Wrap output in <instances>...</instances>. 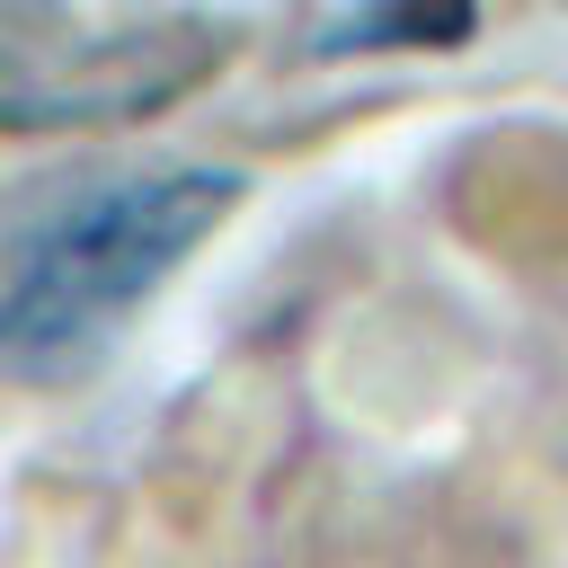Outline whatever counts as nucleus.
Here are the masks:
<instances>
[{
    "label": "nucleus",
    "instance_id": "obj_2",
    "mask_svg": "<svg viewBox=\"0 0 568 568\" xmlns=\"http://www.w3.org/2000/svg\"><path fill=\"white\" fill-rule=\"evenodd\" d=\"M240 27L186 0H0V133L142 124L231 62Z\"/></svg>",
    "mask_w": 568,
    "mask_h": 568
},
{
    "label": "nucleus",
    "instance_id": "obj_3",
    "mask_svg": "<svg viewBox=\"0 0 568 568\" xmlns=\"http://www.w3.org/2000/svg\"><path fill=\"white\" fill-rule=\"evenodd\" d=\"M479 27V9H417V0H399V9H320L311 18V62H346V53H408V44H462Z\"/></svg>",
    "mask_w": 568,
    "mask_h": 568
},
{
    "label": "nucleus",
    "instance_id": "obj_1",
    "mask_svg": "<svg viewBox=\"0 0 568 568\" xmlns=\"http://www.w3.org/2000/svg\"><path fill=\"white\" fill-rule=\"evenodd\" d=\"M248 178L213 160L106 169L36 204L0 257V390L89 382L133 311L240 213Z\"/></svg>",
    "mask_w": 568,
    "mask_h": 568
}]
</instances>
